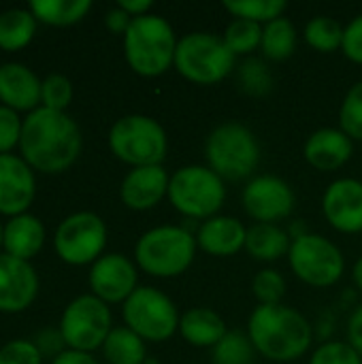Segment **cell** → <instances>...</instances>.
<instances>
[{
    "label": "cell",
    "mask_w": 362,
    "mask_h": 364,
    "mask_svg": "<svg viewBox=\"0 0 362 364\" xmlns=\"http://www.w3.org/2000/svg\"><path fill=\"white\" fill-rule=\"evenodd\" d=\"M83 136L79 124L66 111L38 107L23 117L19 156L34 173L62 175L81 156Z\"/></svg>",
    "instance_id": "cell-1"
},
{
    "label": "cell",
    "mask_w": 362,
    "mask_h": 364,
    "mask_svg": "<svg viewBox=\"0 0 362 364\" xmlns=\"http://www.w3.org/2000/svg\"><path fill=\"white\" fill-rule=\"evenodd\" d=\"M247 337L256 352L273 363H294L309 352L312 324L286 305H258L247 322Z\"/></svg>",
    "instance_id": "cell-2"
},
{
    "label": "cell",
    "mask_w": 362,
    "mask_h": 364,
    "mask_svg": "<svg viewBox=\"0 0 362 364\" xmlns=\"http://www.w3.org/2000/svg\"><path fill=\"white\" fill-rule=\"evenodd\" d=\"M124 38V58L139 77H160L175 64L179 38L162 15L134 17Z\"/></svg>",
    "instance_id": "cell-3"
},
{
    "label": "cell",
    "mask_w": 362,
    "mask_h": 364,
    "mask_svg": "<svg viewBox=\"0 0 362 364\" xmlns=\"http://www.w3.org/2000/svg\"><path fill=\"white\" fill-rule=\"evenodd\" d=\"M196 235L186 226H156L143 232L134 245L137 267L156 279L179 277L190 269L196 256Z\"/></svg>",
    "instance_id": "cell-4"
},
{
    "label": "cell",
    "mask_w": 362,
    "mask_h": 364,
    "mask_svg": "<svg viewBox=\"0 0 362 364\" xmlns=\"http://www.w3.org/2000/svg\"><path fill=\"white\" fill-rule=\"evenodd\" d=\"M205 160L207 166L226 181L247 179L260 164V145L247 126L226 122L209 132L205 141Z\"/></svg>",
    "instance_id": "cell-5"
},
{
    "label": "cell",
    "mask_w": 362,
    "mask_h": 364,
    "mask_svg": "<svg viewBox=\"0 0 362 364\" xmlns=\"http://www.w3.org/2000/svg\"><path fill=\"white\" fill-rule=\"evenodd\" d=\"M175 70L196 85H215L237 66V55L224 38L213 32H190L179 38L175 51Z\"/></svg>",
    "instance_id": "cell-6"
},
{
    "label": "cell",
    "mask_w": 362,
    "mask_h": 364,
    "mask_svg": "<svg viewBox=\"0 0 362 364\" xmlns=\"http://www.w3.org/2000/svg\"><path fill=\"white\" fill-rule=\"evenodd\" d=\"M111 154L130 168L162 164L169 151L164 128L149 115L130 113L119 117L109 130Z\"/></svg>",
    "instance_id": "cell-7"
},
{
    "label": "cell",
    "mask_w": 362,
    "mask_h": 364,
    "mask_svg": "<svg viewBox=\"0 0 362 364\" xmlns=\"http://www.w3.org/2000/svg\"><path fill=\"white\" fill-rule=\"evenodd\" d=\"M169 203L188 220H209L218 215L226 200L224 179L205 164H188L171 175Z\"/></svg>",
    "instance_id": "cell-8"
},
{
    "label": "cell",
    "mask_w": 362,
    "mask_h": 364,
    "mask_svg": "<svg viewBox=\"0 0 362 364\" xmlns=\"http://www.w3.org/2000/svg\"><path fill=\"white\" fill-rule=\"evenodd\" d=\"M124 326L137 333L143 341L162 343L179 333V311L171 296L151 286H139L122 305Z\"/></svg>",
    "instance_id": "cell-9"
},
{
    "label": "cell",
    "mask_w": 362,
    "mask_h": 364,
    "mask_svg": "<svg viewBox=\"0 0 362 364\" xmlns=\"http://www.w3.org/2000/svg\"><path fill=\"white\" fill-rule=\"evenodd\" d=\"M107 224L94 211L66 215L53 232V252L68 267H92L107 247Z\"/></svg>",
    "instance_id": "cell-10"
},
{
    "label": "cell",
    "mask_w": 362,
    "mask_h": 364,
    "mask_svg": "<svg viewBox=\"0 0 362 364\" xmlns=\"http://www.w3.org/2000/svg\"><path fill=\"white\" fill-rule=\"evenodd\" d=\"M58 328L68 350L92 354L102 348L113 331L111 307L94 294H79L64 307Z\"/></svg>",
    "instance_id": "cell-11"
},
{
    "label": "cell",
    "mask_w": 362,
    "mask_h": 364,
    "mask_svg": "<svg viewBox=\"0 0 362 364\" xmlns=\"http://www.w3.org/2000/svg\"><path fill=\"white\" fill-rule=\"evenodd\" d=\"M288 262L292 273L312 288L335 286L346 271L341 250L318 232H305L292 239Z\"/></svg>",
    "instance_id": "cell-12"
},
{
    "label": "cell",
    "mask_w": 362,
    "mask_h": 364,
    "mask_svg": "<svg viewBox=\"0 0 362 364\" xmlns=\"http://www.w3.org/2000/svg\"><path fill=\"white\" fill-rule=\"evenodd\" d=\"M245 213L256 224H277L294 211V192L288 181L275 175L252 177L241 194Z\"/></svg>",
    "instance_id": "cell-13"
},
{
    "label": "cell",
    "mask_w": 362,
    "mask_h": 364,
    "mask_svg": "<svg viewBox=\"0 0 362 364\" xmlns=\"http://www.w3.org/2000/svg\"><path fill=\"white\" fill-rule=\"evenodd\" d=\"M90 294L107 305H124L139 288V269L128 256L111 252L102 254L87 273Z\"/></svg>",
    "instance_id": "cell-14"
},
{
    "label": "cell",
    "mask_w": 362,
    "mask_h": 364,
    "mask_svg": "<svg viewBox=\"0 0 362 364\" xmlns=\"http://www.w3.org/2000/svg\"><path fill=\"white\" fill-rule=\"evenodd\" d=\"M41 279L32 262L0 252V314H23L38 296Z\"/></svg>",
    "instance_id": "cell-15"
},
{
    "label": "cell",
    "mask_w": 362,
    "mask_h": 364,
    "mask_svg": "<svg viewBox=\"0 0 362 364\" xmlns=\"http://www.w3.org/2000/svg\"><path fill=\"white\" fill-rule=\"evenodd\" d=\"M36 196V173L19 154L0 156V218L30 211Z\"/></svg>",
    "instance_id": "cell-16"
},
{
    "label": "cell",
    "mask_w": 362,
    "mask_h": 364,
    "mask_svg": "<svg viewBox=\"0 0 362 364\" xmlns=\"http://www.w3.org/2000/svg\"><path fill=\"white\" fill-rule=\"evenodd\" d=\"M326 222L344 235L362 232V181L354 177L335 179L322 196Z\"/></svg>",
    "instance_id": "cell-17"
},
{
    "label": "cell",
    "mask_w": 362,
    "mask_h": 364,
    "mask_svg": "<svg viewBox=\"0 0 362 364\" xmlns=\"http://www.w3.org/2000/svg\"><path fill=\"white\" fill-rule=\"evenodd\" d=\"M171 175L162 164L130 168L119 183V198L130 211H149L169 196Z\"/></svg>",
    "instance_id": "cell-18"
},
{
    "label": "cell",
    "mask_w": 362,
    "mask_h": 364,
    "mask_svg": "<svg viewBox=\"0 0 362 364\" xmlns=\"http://www.w3.org/2000/svg\"><path fill=\"white\" fill-rule=\"evenodd\" d=\"M43 79L23 62L0 64V105L17 113H32L41 107Z\"/></svg>",
    "instance_id": "cell-19"
},
{
    "label": "cell",
    "mask_w": 362,
    "mask_h": 364,
    "mask_svg": "<svg viewBox=\"0 0 362 364\" xmlns=\"http://www.w3.org/2000/svg\"><path fill=\"white\" fill-rule=\"evenodd\" d=\"M247 228L233 215H213L198 224L196 245L213 258H230L245 250Z\"/></svg>",
    "instance_id": "cell-20"
},
{
    "label": "cell",
    "mask_w": 362,
    "mask_h": 364,
    "mask_svg": "<svg viewBox=\"0 0 362 364\" xmlns=\"http://www.w3.org/2000/svg\"><path fill=\"white\" fill-rule=\"evenodd\" d=\"M354 154V141L341 128H320L309 134L303 156L316 171H337Z\"/></svg>",
    "instance_id": "cell-21"
},
{
    "label": "cell",
    "mask_w": 362,
    "mask_h": 364,
    "mask_svg": "<svg viewBox=\"0 0 362 364\" xmlns=\"http://www.w3.org/2000/svg\"><path fill=\"white\" fill-rule=\"evenodd\" d=\"M47 239V228L43 220L34 213H21L15 218H9L4 222V237H2V252L32 262L45 247Z\"/></svg>",
    "instance_id": "cell-22"
},
{
    "label": "cell",
    "mask_w": 362,
    "mask_h": 364,
    "mask_svg": "<svg viewBox=\"0 0 362 364\" xmlns=\"http://www.w3.org/2000/svg\"><path fill=\"white\" fill-rule=\"evenodd\" d=\"M228 328L224 318L211 307H194L188 309L179 320V335L192 348H215Z\"/></svg>",
    "instance_id": "cell-23"
},
{
    "label": "cell",
    "mask_w": 362,
    "mask_h": 364,
    "mask_svg": "<svg viewBox=\"0 0 362 364\" xmlns=\"http://www.w3.org/2000/svg\"><path fill=\"white\" fill-rule=\"evenodd\" d=\"M38 21L28 6L0 11V51L15 53L26 49L36 36Z\"/></svg>",
    "instance_id": "cell-24"
},
{
    "label": "cell",
    "mask_w": 362,
    "mask_h": 364,
    "mask_svg": "<svg viewBox=\"0 0 362 364\" xmlns=\"http://www.w3.org/2000/svg\"><path fill=\"white\" fill-rule=\"evenodd\" d=\"M292 245L290 235L277 224H254L247 228L245 252L258 262H277L288 256Z\"/></svg>",
    "instance_id": "cell-25"
},
{
    "label": "cell",
    "mask_w": 362,
    "mask_h": 364,
    "mask_svg": "<svg viewBox=\"0 0 362 364\" xmlns=\"http://www.w3.org/2000/svg\"><path fill=\"white\" fill-rule=\"evenodd\" d=\"M38 23L51 28H66L79 23L90 11V0H32L28 4Z\"/></svg>",
    "instance_id": "cell-26"
},
{
    "label": "cell",
    "mask_w": 362,
    "mask_h": 364,
    "mask_svg": "<svg viewBox=\"0 0 362 364\" xmlns=\"http://www.w3.org/2000/svg\"><path fill=\"white\" fill-rule=\"evenodd\" d=\"M102 358L109 364H145L147 348L145 341L128 326H113L107 341L100 348Z\"/></svg>",
    "instance_id": "cell-27"
},
{
    "label": "cell",
    "mask_w": 362,
    "mask_h": 364,
    "mask_svg": "<svg viewBox=\"0 0 362 364\" xmlns=\"http://www.w3.org/2000/svg\"><path fill=\"white\" fill-rule=\"evenodd\" d=\"M297 41H299L297 28L288 17H277V19L269 21L267 26H262L260 49H262L265 58H269L273 62L288 60L297 51Z\"/></svg>",
    "instance_id": "cell-28"
},
{
    "label": "cell",
    "mask_w": 362,
    "mask_h": 364,
    "mask_svg": "<svg viewBox=\"0 0 362 364\" xmlns=\"http://www.w3.org/2000/svg\"><path fill=\"white\" fill-rule=\"evenodd\" d=\"M303 38L312 49H316L320 53H333V51L341 49L344 26L333 17L318 15L307 21V26L303 30Z\"/></svg>",
    "instance_id": "cell-29"
},
{
    "label": "cell",
    "mask_w": 362,
    "mask_h": 364,
    "mask_svg": "<svg viewBox=\"0 0 362 364\" xmlns=\"http://www.w3.org/2000/svg\"><path fill=\"white\" fill-rule=\"evenodd\" d=\"M224 9L235 19H247L267 26L269 21L284 17L288 4L286 0H224Z\"/></svg>",
    "instance_id": "cell-30"
},
{
    "label": "cell",
    "mask_w": 362,
    "mask_h": 364,
    "mask_svg": "<svg viewBox=\"0 0 362 364\" xmlns=\"http://www.w3.org/2000/svg\"><path fill=\"white\" fill-rule=\"evenodd\" d=\"M224 43L226 47L239 58L254 53L262 43V26L247 21V19H233L228 28L224 30Z\"/></svg>",
    "instance_id": "cell-31"
},
{
    "label": "cell",
    "mask_w": 362,
    "mask_h": 364,
    "mask_svg": "<svg viewBox=\"0 0 362 364\" xmlns=\"http://www.w3.org/2000/svg\"><path fill=\"white\" fill-rule=\"evenodd\" d=\"M256 348L252 346L247 333L228 331L226 337L213 348L211 360L213 364H252Z\"/></svg>",
    "instance_id": "cell-32"
},
{
    "label": "cell",
    "mask_w": 362,
    "mask_h": 364,
    "mask_svg": "<svg viewBox=\"0 0 362 364\" xmlns=\"http://www.w3.org/2000/svg\"><path fill=\"white\" fill-rule=\"evenodd\" d=\"M239 87L250 96H267L273 90V73L260 58H247L237 68Z\"/></svg>",
    "instance_id": "cell-33"
},
{
    "label": "cell",
    "mask_w": 362,
    "mask_h": 364,
    "mask_svg": "<svg viewBox=\"0 0 362 364\" xmlns=\"http://www.w3.org/2000/svg\"><path fill=\"white\" fill-rule=\"evenodd\" d=\"M73 83L66 75H47L41 85V107L51 111H66L73 102Z\"/></svg>",
    "instance_id": "cell-34"
},
{
    "label": "cell",
    "mask_w": 362,
    "mask_h": 364,
    "mask_svg": "<svg viewBox=\"0 0 362 364\" xmlns=\"http://www.w3.org/2000/svg\"><path fill=\"white\" fill-rule=\"evenodd\" d=\"M339 128L352 139L362 141V81L354 83L339 109Z\"/></svg>",
    "instance_id": "cell-35"
},
{
    "label": "cell",
    "mask_w": 362,
    "mask_h": 364,
    "mask_svg": "<svg viewBox=\"0 0 362 364\" xmlns=\"http://www.w3.org/2000/svg\"><path fill=\"white\" fill-rule=\"evenodd\" d=\"M252 292L260 305H280L286 294V279L275 269H262L252 282Z\"/></svg>",
    "instance_id": "cell-36"
},
{
    "label": "cell",
    "mask_w": 362,
    "mask_h": 364,
    "mask_svg": "<svg viewBox=\"0 0 362 364\" xmlns=\"http://www.w3.org/2000/svg\"><path fill=\"white\" fill-rule=\"evenodd\" d=\"M309 364H362V358L348 341H326L312 354Z\"/></svg>",
    "instance_id": "cell-37"
},
{
    "label": "cell",
    "mask_w": 362,
    "mask_h": 364,
    "mask_svg": "<svg viewBox=\"0 0 362 364\" xmlns=\"http://www.w3.org/2000/svg\"><path fill=\"white\" fill-rule=\"evenodd\" d=\"M21 130H23V117L17 111L0 105V156L15 154V149H19Z\"/></svg>",
    "instance_id": "cell-38"
},
{
    "label": "cell",
    "mask_w": 362,
    "mask_h": 364,
    "mask_svg": "<svg viewBox=\"0 0 362 364\" xmlns=\"http://www.w3.org/2000/svg\"><path fill=\"white\" fill-rule=\"evenodd\" d=\"M43 360L32 339H13L0 348V364H43Z\"/></svg>",
    "instance_id": "cell-39"
},
{
    "label": "cell",
    "mask_w": 362,
    "mask_h": 364,
    "mask_svg": "<svg viewBox=\"0 0 362 364\" xmlns=\"http://www.w3.org/2000/svg\"><path fill=\"white\" fill-rule=\"evenodd\" d=\"M344 55L354 62L362 64V13L356 15L346 28H344V43H341Z\"/></svg>",
    "instance_id": "cell-40"
},
{
    "label": "cell",
    "mask_w": 362,
    "mask_h": 364,
    "mask_svg": "<svg viewBox=\"0 0 362 364\" xmlns=\"http://www.w3.org/2000/svg\"><path fill=\"white\" fill-rule=\"evenodd\" d=\"M32 343L36 346V350L41 352V356L43 358H49V360H53L64 350H68L66 343H64V337H62L60 328H43V331H38L34 335Z\"/></svg>",
    "instance_id": "cell-41"
},
{
    "label": "cell",
    "mask_w": 362,
    "mask_h": 364,
    "mask_svg": "<svg viewBox=\"0 0 362 364\" xmlns=\"http://www.w3.org/2000/svg\"><path fill=\"white\" fill-rule=\"evenodd\" d=\"M130 23H132V17H130L126 11H122L117 4L105 13V26H107V30L113 32V34H122V36H124L126 30L130 28Z\"/></svg>",
    "instance_id": "cell-42"
},
{
    "label": "cell",
    "mask_w": 362,
    "mask_h": 364,
    "mask_svg": "<svg viewBox=\"0 0 362 364\" xmlns=\"http://www.w3.org/2000/svg\"><path fill=\"white\" fill-rule=\"evenodd\" d=\"M348 343L361 354L362 358V305L350 316V322H348Z\"/></svg>",
    "instance_id": "cell-43"
},
{
    "label": "cell",
    "mask_w": 362,
    "mask_h": 364,
    "mask_svg": "<svg viewBox=\"0 0 362 364\" xmlns=\"http://www.w3.org/2000/svg\"><path fill=\"white\" fill-rule=\"evenodd\" d=\"M49 364H98L94 354L90 352H79V350H64L60 356H55Z\"/></svg>",
    "instance_id": "cell-44"
},
{
    "label": "cell",
    "mask_w": 362,
    "mask_h": 364,
    "mask_svg": "<svg viewBox=\"0 0 362 364\" xmlns=\"http://www.w3.org/2000/svg\"><path fill=\"white\" fill-rule=\"evenodd\" d=\"M117 6H119L122 11H126V13L134 19V17H141V15H149L154 2H151V0H119Z\"/></svg>",
    "instance_id": "cell-45"
},
{
    "label": "cell",
    "mask_w": 362,
    "mask_h": 364,
    "mask_svg": "<svg viewBox=\"0 0 362 364\" xmlns=\"http://www.w3.org/2000/svg\"><path fill=\"white\" fill-rule=\"evenodd\" d=\"M352 279H354V286L362 292V256L354 262V269H352Z\"/></svg>",
    "instance_id": "cell-46"
},
{
    "label": "cell",
    "mask_w": 362,
    "mask_h": 364,
    "mask_svg": "<svg viewBox=\"0 0 362 364\" xmlns=\"http://www.w3.org/2000/svg\"><path fill=\"white\" fill-rule=\"evenodd\" d=\"M2 237H4V222L0 218V252H2Z\"/></svg>",
    "instance_id": "cell-47"
}]
</instances>
